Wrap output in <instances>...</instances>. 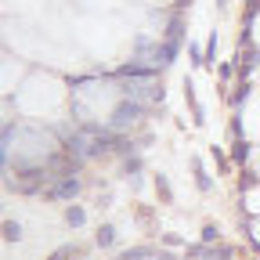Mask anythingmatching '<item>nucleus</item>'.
Here are the masks:
<instances>
[{
    "label": "nucleus",
    "instance_id": "4",
    "mask_svg": "<svg viewBox=\"0 0 260 260\" xmlns=\"http://www.w3.org/2000/svg\"><path fill=\"white\" fill-rule=\"evenodd\" d=\"M98 242H101V246L112 242V228H101V231H98Z\"/></svg>",
    "mask_w": 260,
    "mask_h": 260
},
{
    "label": "nucleus",
    "instance_id": "2",
    "mask_svg": "<svg viewBox=\"0 0 260 260\" xmlns=\"http://www.w3.org/2000/svg\"><path fill=\"white\" fill-rule=\"evenodd\" d=\"M4 235H7V242H15V238H22V228L15 224V220H7V228H4Z\"/></svg>",
    "mask_w": 260,
    "mask_h": 260
},
{
    "label": "nucleus",
    "instance_id": "3",
    "mask_svg": "<svg viewBox=\"0 0 260 260\" xmlns=\"http://www.w3.org/2000/svg\"><path fill=\"white\" fill-rule=\"evenodd\" d=\"M76 188H80V181H65L62 188H54V195H72Z\"/></svg>",
    "mask_w": 260,
    "mask_h": 260
},
{
    "label": "nucleus",
    "instance_id": "1",
    "mask_svg": "<svg viewBox=\"0 0 260 260\" xmlns=\"http://www.w3.org/2000/svg\"><path fill=\"white\" fill-rule=\"evenodd\" d=\"M65 217H69V224H72V228H80L83 220H87V217H83V210H80V206H69V213H65Z\"/></svg>",
    "mask_w": 260,
    "mask_h": 260
}]
</instances>
